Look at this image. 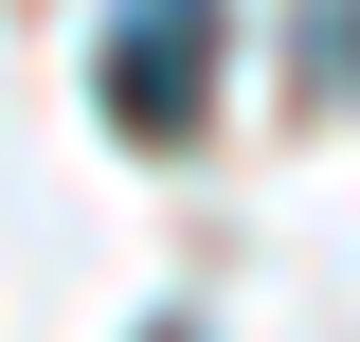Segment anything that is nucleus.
Returning <instances> with one entry per match:
<instances>
[{
  "mask_svg": "<svg viewBox=\"0 0 360 342\" xmlns=\"http://www.w3.org/2000/svg\"><path fill=\"white\" fill-rule=\"evenodd\" d=\"M108 127L127 144H198L217 127V0H127L108 18Z\"/></svg>",
  "mask_w": 360,
  "mask_h": 342,
  "instance_id": "nucleus-1",
  "label": "nucleus"
},
{
  "mask_svg": "<svg viewBox=\"0 0 360 342\" xmlns=\"http://www.w3.org/2000/svg\"><path fill=\"white\" fill-rule=\"evenodd\" d=\"M162 342H180V324H162Z\"/></svg>",
  "mask_w": 360,
  "mask_h": 342,
  "instance_id": "nucleus-2",
  "label": "nucleus"
}]
</instances>
